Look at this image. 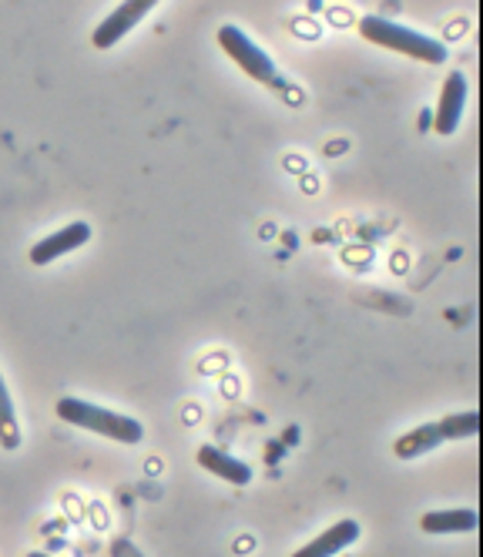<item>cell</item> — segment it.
Returning a JSON list of instances; mask_svg holds the SVG:
<instances>
[{
	"instance_id": "4fadbf2b",
	"label": "cell",
	"mask_w": 483,
	"mask_h": 557,
	"mask_svg": "<svg viewBox=\"0 0 483 557\" xmlns=\"http://www.w3.org/2000/svg\"><path fill=\"white\" fill-rule=\"evenodd\" d=\"M111 557H145L132 541H125V537H117L114 544H111Z\"/></svg>"
},
{
	"instance_id": "30bf717a",
	"label": "cell",
	"mask_w": 483,
	"mask_h": 557,
	"mask_svg": "<svg viewBox=\"0 0 483 557\" xmlns=\"http://www.w3.org/2000/svg\"><path fill=\"white\" fill-rule=\"evenodd\" d=\"M439 444H447L439 433V423H423V426L410 430L407 436H399V441L393 444V454L399 460H413V457H423L426 450H436Z\"/></svg>"
},
{
	"instance_id": "ba28073f",
	"label": "cell",
	"mask_w": 483,
	"mask_h": 557,
	"mask_svg": "<svg viewBox=\"0 0 483 557\" xmlns=\"http://www.w3.org/2000/svg\"><path fill=\"white\" fill-rule=\"evenodd\" d=\"M198 463L206 467L209 473L222 476V481H228V484H238V487H246L252 481V467L249 463H242L238 457H232V454H225V450H219L212 444H206L198 450Z\"/></svg>"
},
{
	"instance_id": "9c48e42d",
	"label": "cell",
	"mask_w": 483,
	"mask_h": 557,
	"mask_svg": "<svg viewBox=\"0 0 483 557\" xmlns=\"http://www.w3.org/2000/svg\"><path fill=\"white\" fill-rule=\"evenodd\" d=\"M420 528L426 534H470V531H476V510H470V507L433 510V513H423Z\"/></svg>"
},
{
	"instance_id": "5bb4252c",
	"label": "cell",
	"mask_w": 483,
	"mask_h": 557,
	"mask_svg": "<svg viewBox=\"0 0 483 557\" xmlns=\"http://www.w3.org/2000/svg\"><path fill=\"white\" fill-rule=\"evenodd\" d=\"M27 557H51V554H40V550H34V554H27Z\"/></svg>"
},
{
	"instance_id": "7c38bea8",
	"label": "cell",
	"mask_w": 483,
	"mask_h": 557,
	"mask_svg": "<svg viewBox=\"0 0 483 557\" xmlns=\"http://www.w3.org/2000/svg\"><path fill=\"white\" fill-rule=\"evenodd\" d=\"M439 423V433H443V441H463V436H473L480 430V417L473 410L467 413H450V417H443L436 420Z\"/></svg>"
},
{
	"instance_id": "6da1fadb",
	"label": "cell",
	"mask_w": 483,
	"mask_h": 557,
	"mask_svg": "<svg viewBox=\"0 0 483 557\" xmlns=\"http://www.w3.org/2000/svg\"><path fill=\"white\" fill-rule=\"evenodd\" d=\"M359 34L367 37L370 45L376 48H386V51H396V54H407L413 61H423V64H443L447 61V48L433 37L420 34V30H410L403 27L389 17H380V14H367L359 21Z\"/></svg>"
},
{
	"instance_id": "7a4b0ae2",
	"label": "cell",
	"mask_w": 483,
	"mask_h": 557,
	"mask_svg": "<svg viewBox=\"0 0 483 557\" xmlns=\"http://www.w3.org/2000/svg\"><path fill=\"white\" fill-rule=\"evenodd\" d=\"M58 417L71 426H81V430H91V433H101L108 441H117V444H138L145 430L138 420L125 417V413H111L104 407H95V404H85L81 396H64L58 400Z\"/></svg>"
},
{
	"instance_id": "52a82bcc",
	"label": "cell",
	"mask_w": 483,
	"mask_h": 557,
	"mask_svg": "<svg viewBox=\"0 0 483 557\" xmlns=\"http://www.w3.org/2000/svg\"><path fill=\"white\" fill-rule=\"evenodd\" d=\"M356 541H359V524L356 521H339L330 531H322L315 541H309L306 547H299L293 557H336Z\"/></svg>"
},
{
	"instance_id": "277c9868",
	"label": "cell",
	"mask_w": 483,
	"mask_h": 557,
	"mask_svg": "<svg viewBox=\"0 0 483 557\" xmlns=\"http://www.w3.org/2000/svg\"><path fill=\"white\" fill-rule=\"evenodd\" d=\"M151 11H154L151 0H128V4H117V8L95 27L91 45H95L98 51L114 48V45L121 41V37H125L128 30H135V24H138L145 14H151Z\"/></svg>"
},
{
	"instance_id": "5b68a950",
	"label": "cell",
	"mask_w": 483,
	"mask_h": 557,
	"mask_svg": "<svg viewBox=\"0 0 483 557\" xmlns=\"http://www.w3.org/2000/svg\"><path fill=\"white\" fill-rule=\"evenodd\" d=\"M467 104V77L460 71H454L447 82L439 88V104H436V117H433V128L439 135H454L460 125V114Z\"/></svg>"
},
{
	"instance_id": "8fae6325",
	"label": "cell",
	"mask_w": 483,
	"mask_h": 557,
	"mask_svg": "<svg viewBox=\"0 0 483 557\" xmlns=\"http://www.w3.org/2000/svg\"><path fill=\"white\" fill-rule=\"evenodd\" d=\"M0 444H4L8 450H14L21 444V426H17V413H14L4 376H0Z\"/></svg>"
},
{
	"instance_id": "3957f363",
	"label": "cell",
	"mask_w": 483,
	"mask_h": 557,
	"mask_svg": "<svg viewBox=\"0 0 483 557\" xmlns=\"http://www.w3.org/2000/svg\"><path fill=\"white\" fill-rule=\"evenodd\" d=\"M219 48L246 71L252 82H262V85H269V82H275V64H272V58L252 41L249 34H242V27H235V24H225V27H219Z\"/></svg>"
},
{
	"instance_id": "8992f818",
	"label": "cell",
	"mask_w": 483,
	"mask_h": 557,
	"mask_svg": "<svg viewBox=\"0 0 483 557\" xmlns=\"http://www.w3.org/2000/svg\"><path fill=\"white\" fill-rule=\"evenodd\" d=\"M91 238V225H85V222H71L67 228H61V232H54V235H48V238H40V243L30 249V262L34 265H48V262H54V259H61V256H67V252H74V249H81Z\"/></svg>"
}]
</instances>
